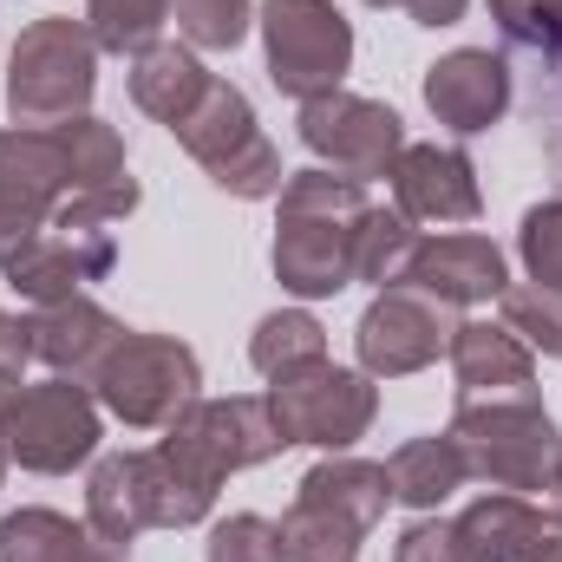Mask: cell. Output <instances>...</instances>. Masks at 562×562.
I'll list each match as a JSON object with an SVG mask.
<instances>
[{"instance_id":"obj_22","label":"cell","mask_w":562,"mask_h":562,"mask_svg":"<svg viewBox=\"0 0 562 562\" xmlns=\"http://www.w3.org/2000/svg\"><path fill=\"white\" fill-rule=\"evenodd\" d=\"M210 66H203V53L196 46H183V40H157V46H144L138 59H132V105H138L144 119H157L164 132H177L190 112H196V99L210 92Z\"/></svg>"},{"instance_id":"obj_12","label":"cell","mask_w":562,"mask_h":562,"mask_svg":"<svg viewBox=\"0 0 562 562\" xmlns=\"http://www.w3.org/2000/svg\"><path fill=\"white\" fill-rule=\"evenodd\" d=\"M294 125H301V144L314 150V164H327L340 177H360V183L386 177L393 157L406 150L400 112L380 105V99H360V92H321V99L301 105Z\"/></svg>"},{"instance_id":"obj_4","label":"cell","mask_w":562,"mask_h":562,"mask_svg":"<svg viewBox=\"0 0 562 562\" xmlns=\"http://www.w3.org/2000/svg\"><path fill=\"white\" fill-rule=\"evenodd\" d=\"M471 464L477 484L491 491H557L562 477V431L543 406V393H504V400H458L445 425Z\"/></svg>"},{"instance_id":"obj_23","label":"cell","mask_w":562,"mask_h":562,"mask_svg":"<svg viewBox=\"0 0 562 562\" xmlns=\"http://www.w3.org/2000/svg\"><path fill=\"white\" fill-rule=\"evenodd\" d=\"M170 138L183 144L210 177L223 170V164H236L249 144L262 138V125H256V105H249V92L243 86H229V79H210V92L196 99V112L170 132Z\"/></svg>"},{"instance_id":"obj_40","label":"cell","mask_w":562,"mask_h":562,"mask_svg":"<svg viewBox=\"0 0 562 562\" xmlns=\"http://www.w3.org/2000/svg\"><path fill=\"white\" fill-rule=\"evenodd\" d=\"M557 510H562V477H557Z\"/></svg>"},{"instance_id":"obj_19","label":"cell","mask_w":562,"mask_h":562,"mask_svg":"<svg viewBox=\"0 0 562 562\" xmlns=\"http://www.w3.org/2000/svg\"><path fill=\"white\" fill-rule=\"evenodd\" d=\"M458 530L471 537L477 562H562V510L517 497V491L471 497Z\"/></svg>"},{"instance_id":"obj_30","label":"cell","mask_w":562,"mask_h":562,"mask_svg":"<svg viewBox=\"0 0 562 562\" xmlns=\"http://www.w3.org/2000/svg\"><path fill=\"white\" fill-rule=\"evenodd\" d=\"M170 20H177L183 46H196V53H236L249 40L256 0H170Z\"/></svg>"},{"instance_id":"obj_1","label":"cell","mask_w":562,"mask_h":562,"mask_svg":"<svg viewBox=\"0 0 562 562\" xmlns=\"http://www.w3.org/2000/svg\"><path fill=\"white\" fill-rule=\"evenodd\" d=\"M281 216H276V249L269 269L294 301H327L340 288H353V243L367 223V183L340 177L327 164L288 170L281 183Z\"/></svg>"},{"instance_id":"obj_28","label":"cell","mask_w":562,"mask_h":562,"mask_svg":"<svg viewBox=\"0 0 562 562\" xmlns=\"http://www.w3.org/2000/svg\"><path fill=\"white\" fill-rule=\"evenodd\" d=\"M99 40V53H119V59H138L144 46L164 40L170 26V0H86L79 13Z\"/></svg>"},{"instance_id":"obj_31","label":"cell","mask_w":562,"mask_h":562,"mask_svg":"<svg viewBox=\"0 0 562 562\" xmlns=\"http://www.w3.org/2000/svg\"><path fill=\"white\" fill-rule=\"evenodd\" d=\"M517 256H524V276L537 281V288H557L562 294V196L524 210V223H517Z\"/></svg>"},{"instance_id":"obj_16","label":"cell","mask_w":562,"mask_h":562,"mask_svg":"<svg viewBox=\"0 0 562 562\" xmlns=\"http://www.w3.org/2000/svg\"><path fill=\"white\" fill-rule=\"evenodd\" d=\"M425 112L451 132V138H477L491 125H504L510 112V66L491 46H458L445 59L425 66Z\"/></svg>"},{"instance_id":"obj_39","label":"cell","mask_w":562,"mask_h":562,"mask_svg":"<svg viewBox=\"0 0 562 562\" xmlns=\"http://www.w3.org/2000/svg\"><path fill=\"white\" fill-rule=\"evenodd\" d=\"M367 7H400V0H367Z\"/></svg>"},{"instance_id":"obj_36","label":"cell","mask_w":562,"mask_h":562,"mask_svg":"<svg viewBox=\"0 0 562 562\" xmlns=\"http://www.w3.org/2000/svg\"><path fill=\"white\" fill-rule=\"evenodd\" d=\"M26 360H33L26 321L0 307V393H20V386H26Z\"/></svg>"},{"instance_id":"obj_3","label":"cell","mask_w":562,"mask_h":562,"mask_svg":"<svg viewBox=\"0 0 562 562\" xmlns=\"http://www.w3.org/2000/svg\"><path fill=\"white\" fill-rule=\"evenodd\" d=\"M393 504V477L373 458L327 451L281 510V562H353Z\"/></svg>"},{"instance_id":"obj_6","label":"cell","mask_w":562,"mask_h":562,"mask_svg":"<svg viewBox=\"0 0 562 562\" xmlns=\"http://www.w3.org/2000/svg\"><path fill=\"white\" fill-rule=\"evenodd\" d=\"M92 400L132 431H164L190 400H203V360L177 334L125 327V340L112 347V360L92 380Z\"/></svg>"},{"instance_id":"obj_15","label":"cell","mask_w":562,"mask_h":562,"mask_svg":"<svg viewBox=\"0 0 562 562\" xmlns=\"http://www.w3.org/2000/svg\"><path fill=\"white\" fill-rule=\"evenodd\" d=\"M119 269V236L112 229H40L0 276L20 301L33 307H53V301H72L86 294L92 281H105Z\"/></svg>"},{"instance_id":"obj_18","label":"cell","mask_w":562,"mask_h":562,"mask_svg":"<svg viewBox=\"0 0 562 562\" xmlns=\"http://www.w3.org/2000/svg\"><path fill=\"white\" fill-rule=\"evenodd\" d=\"M400 288H419L438 307H477V301H497L510 288V269H504V249L491 236L458 229V236H419Z\"/></svg>"},{"instance_id":"obj_35","label":"cell","mask_w":562,"mask_h":562,"mask_svg":"<svg viewBox=\"0 0 562 562\" xmlns=\"http://www.w3.org/2000/svg\"><path fill=\"white\" fill-rule=\"evenodd\" d=\"M393 562H477L471 550V537L458 530V517H413L406 530H400V543H393Z\"/></svg>"},{"instance_id":"obj_21","label":"cell","mask_w":562,"mask_h":562,"mask_svg":"<svg viewBox=\"0 0 562 562\" xmlns=\"http://www.w3.org/2000/svg\"><path fill=\"white\" fill-rule=\"evenodd\" d=\"M0 562H132L125 543H105L92 524L46 510V504H20L0 517Z\"/></svg>"},{"instance_id":"obj_13","label":"cell","mask_w":562,"mask_h":562,"mask_svg":"<svg viewBox=\"0 0 562 562\" xmlns=\"http://www.w3.org/2000/svg\"><path fill=\"white\" fill-rule=\"evenodd\" d=\"M451 307H438L419 288H380L353 327V353L367 380H406L425 373L445 347H451Z\"/></svg>"},{"instance_id":"obj_11","label":"cell","mask_w":562,"mask_h":562,"mask_svg":"<svg viewBox=\"0 0 562 562\" xmlns=\"http://www.w3.org/2000/svg\"><path fill=\"white\" fill-rule=\"evenodd\" d=\"M66 196H72V170H66L59 132L0 125V269L59 216Z\"/></svg>"},{"instance_id":"obj_14","label":"cell","mask_w":562,"mask_h":562,"mask_svg":"<svg viewBox=\"0 0 562 562\" xmlns=\"http://www.w3.org/2000/svg\"><path fill=\"white\" fill-rule=\"evenodd\" d=\"M393 183V210L406 223H477L484 216V190H477V164L464 144H406L386 170Z\"/></svg>"},{"instance_id":"obj_2","label":"cell","mask_w":562,"mask_h":562,"mask_svg":"<svg viewBox=\"0 0 562 562\" xmlns=\"http://www.w3.org/2000/svg\"><path fill=\"white\" fill-rule=\"evenodd\" d=\"M288 451L276 413H269V393H236V400H190L177 419L164 425V471L177 477V491L190 497L196 517L216 510V491L236 477V471H256Z\"/></svg>"},{"instance_id":"obj_25","label":"cell","mask_w":562,"mask_h":562,"mask_svg":"<svg viewBox=\"0 0 562 562\" xmlns=\"http://www.w3.org/2000/svg\"><path fill=\"white\" fill-rule=\"evenodd\" d=\"M314 360H327V327H321L307 307H276V314L256 321V334H249V367H256L262 380H288V373H301V367H314Z\"/></svg>"},{"instance_id":"obj_27","label":"cell","mask_w":562,"mask_h":562,"mask_svg":"<svg viewBox=\"0 0 562 562\" xmlns=\"http://www.w3.org/2000/svg\"><path fill=\"white\" fill-rule=\"evenodd\" d=\"M419 249V229L400 216V210H367L360 223V243H353V281H373V288H400L406 281V262Z\"/></svg>"},{"instance_id":"obj_24","label":"cell","mask_w":562,"mask_h":562,"mask_svg":"<svg viewBox=\"0 0 562 562\" xmlns=\"http://www.w3.org/2000/svg\"><path fill=\"white\" fill-rule=\"evenodd\" d=\"M386 477H393V504L431 517V510H445L471 484V464H464V451H458L451 431H431V438H406L386 458Z\"/></svg>"},{"instance_id":"obj_26","label":"cell","mask_w":562,"mask_h":562,"mask_svg":"<svg viewBox=\"0 0 562 562\" xmlns=\"http://www.w3.org/2000/svg\"><path fill=\"white\" fill-rule=\"evenodd\" d=\"M53 132H59L66 170H72V196H86V190H112V183L132 177V170H125V138H119V125L79 112V119H66V125H53Z\"/></svg>"},{"instance_id":"obj_34","label":"cell","mask_w":562,"mask_h":562,"mask_svg":"<svg viewBox=\"0 0 562 562\" xmlns=\"http://www.w3.org/2000/svg\"><path fill=\"white\" fill-rule=\"evenodd\" d=\"M223 196H236V203H269V196H281V183H288V170H281V150L269 138H256L236 164H223L216 177H210Z\"/></svg>"},{"instance_id":"obj_32","label":"cell","mask_w":562,"mask_h":562,"mask_svg":"<svg viewBox=\"0 0 562 562\" xmlns=\"http://www.w3.org/2000/svg\"><path fill=\"white\" fill-rule=\"evenodd\" d=\"M491 20L510 46L562 59V0H491Z\"/></svg>"},{"instance_id":"obj_5","label":"cell","mask_w":562,"mask_h":562,"mask_svg":"<svg viewBox=\"0 0 562 562\" xmlns=\"http://www.w3.org/2000/svg\"><path fill=\"white\" fill-rule=\"evenodd\" d=\"M99 92V40L86 20L72 13H46L33 26H20L13 53H7V119L26 132L66 125L79 112H92Z\"/></svg>"},{"instance_id":"obj_7","label":"cell","mask_w":562,"mask_h":562,"mask_svg":"<svg viewBox=\"0 0 562 562\" xmlns=\"http://www.w3.org/2000/svg\"><path fill=\"white\" fill-rule=\"evenodd\" d=\"M99 438H105V406L92 400V386H72V380H40V386H20L0 413V445L20 471L33 477H66L79 464L99 458Z\"/></svg>"},{"instance_id":"obj_8","label":"cell","mask_w":562,"mask_h":562,"mask_svg":"<svg viewBox=\"0 0 562 562\" xmlns=\"http://www.w3.org/2000/svg\"><path fill=\"white\" fill-rule=\"evenodd\" d=\"M256 26H262L269 86L301 105L340 92V79L353 72V26L334 0H262Z\"/></svg>"},{"instance_id":"obj_29","label":"cell","mask_w":562,"mask_h":562,"mask_svg":"<svg viewBox=\"0 0 562 562\" xmlns=\"http://www.w3.org/2000/svg\"><path fill=\"white\" fill-rule=\"evenodd\" d=\"M497 307H504V327H510V334H517L530 353L562 360V294H557V288L510 281V288L497 294Z\"/></svg>"},{"instance_id":"obj_38","label":"cell","mask_w":562,"mask_h":562,"mask_svg":"<svg viewBox=\"0 0 562 562\" xmlns=\"http://www.w3.org/2000/svg\"><path fill=\"white\" fill-rule=\"evenodd\" d=\"M7 464H13V458H7V445H0V477H7Z\"/></svg>"},{"instance_id":"obj_33","label":"cell","mask_w":562,"mask_h":562,"mask_svg":"<svg viewBox=\"0 0 562 562\" xmlns=\"http://www.w3.org/2000/svg\"><path fill=\"white\" fill-rule=\"evenodd\" d=\"M203 562H281V530L256 510H236V517H223L210 530Z\"/></svg>"},{"instance_id":"obj_9","label":"cell","mask_w":562,"mask_h":562,"mask_svg":"<svg viewBox=\"0 0 562 562\" xmlns=\"http://www.w3.org/2000/svg\"><path fill=\"white\" fill-rule=\"evenodd\" d=\"M86 524L105 543H138L144 530H196L203 517L190 510V497L177 491V477L164 471L157 445L150 451H105L86 471Z\"/></svg>"},{"instance_id":"obj_20","label":"cell","mask_w":562,"mask_h":562,"mask_svg":"<svg viewBox=\"0 0 562 562\" xmlns=\"http://www.w3.org/2000/svg\"><path fill=\"white\" fill-rule=\"evenodd\" d=\"M445 360H451V373H458V400L537 393V353H530L504 321H458Z\"/></svg>"},{"instance_id":"obj_10","label":"cell","mask_w":562,"mask_h":562,"mask_svg":"<svg viewBox=\"0 0 562 562\" xmlns=\"http://www.w3.org/2000/svg\"><path fill=\"white\" fill-rule=\"evenodd\" d=\"M269 413H276L288 445H314V451H353L373 419H380V386L360 367H334L314 360L288 380H269Z\"/></svg>"},{"instance_id":"obj_17","label":"cell","mask_w":562,"mask_h":562,"mask_svg":"<svg viewBox=\"0 0 562 562\" xmlns=\"http://www.w3.org/2000/svg\"><path fill=\"white\" fill-rule=\"evenodd\" d=\"M26 340H33V360H40L53 380L92 386L99 367L112 360V347L125 340V321L105 314L92 294H72V301L33 307V314H26Z\"/></svg>"},{"instance_id":"obj_37","label":"cell","mask_w":562,"mask_h":562,"mask_svg":"<svg viewBox=\"0 0 562 562\" xmlns=\"http://www.w3.org/2000/svg\"><path fill=\"white\" fill-rule=\"evenodd\" d=\"M400 7L413 13V26H458L471 0H400Z\"/></svg>"}]
</instances>
